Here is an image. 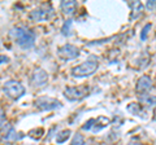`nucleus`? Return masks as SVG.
<instances>
[{"mask_svg": "<svg viewBox=\"0 0 156 145\" xmlns=\"http://www.w3.org/2000/svg\"><path fill=\"white\" fill-rule=\"evenodd\" d=\"M17 135H18V133L14 131V128L12 127V126L8 124L7 131H5V133H4V139L8 140V141H12V140H17V139L21 137V136H17Z\"/></svg>", "mask_w": 156, "mask_h": 145, "instance_id": "obj_15", "label": "nucleus"}, {"mask_svg": "<svg viewBox=\"0 0 156 145\" xmlns=\"http://www.w3.org/2000/svg\"><path fill=\"white\" fill-rule=\"evenodd\" d=\"M5 62H8V57L0 55V64H5Z\"/></svg>", "mask_w": 156, "mask_h": 145, "instance_id": "obj_22", "label": "nucleus"}, {"mask_svg": "<svg viewBox=\"0 0 156 145\" xmlns=\"http://www.w3.org/2000/svg\"><path fill=\"white\" fill-rule=\"evenodd\" d=\"M60 7H61V11L64 14H66V16H73L77 11V2H74V0H69V2L64 0V2H61Z\"/></svg>", "mask_w": 156, "mask_h": 145, "instance_id": "obj_11", "label": "nucleus"}, {"mask_svg": "<svg viewBox=\"0 0 156 145\" xmlns=\"http://www.w3.org/2000/svg\"><path fill=\"white\" fill-rule=\"evenodd\" d=\"M11 35L14 38L17 44L23 48V49H29L34 46L35 43V34H34L30 29L26 27H13L11 30Z\"/></svg>", "mask_w": 156, "mask_h": 145, "instance_id": "obj_1", "label": "nucleus"}, {"mask_svg": "<svg viewBox=\"0 0 156 145\" xmlns=\"http://www.w3.org/2000/svg\"><path fill=\"white\" fill-rule=\"evenodd\" d=\"M70 27H72V20L65 21L64 26H62V29H61V32L64 34V35H69L70 34Z\"/></svg>", "mask_w": 156, "mask_h": 145, "instance_id": "obj_20", "label": "nucleus"}, {"mask_svg": "<svg viewBox=\"0 0 156 145\" xmlns=\"http://www.w3.org/2000/svg\"><path fill=\"white\" fill-rule=\"evenodd\" d=\"M57 55L62 60L70 61V60H74L76 57H78L80 51H78V48L73 44H64L60 48H57Z\"/></svg>", "mask_w": 156, "mask_h": 145, "instance_id": "obj_7", "label": "nucleus"}, {"mask_svg": "<svg viewBox=\"0 0 156 145\" xmlns=\"http://www.w3.org/2000/svg\"><path fill=\"white\" fill-rule=\"evenodd\" d=\"M35 106L42 112H46V110L48 112V110H55L61 108V103L52 97H39L35 100Z\"/></svg>", "mask_w": 156, "mask_h": 145, "instance_id": "obj_6", "label": "nucleus"}, {"mask_svg": "<svg viewBox=\"0 0 156 145\" xmlns=\"http://www.w3.org/2000/svg\"><path fill=\"white\" fill-rule=\"evenodd\" d=\"M96 69H98V62L95 60H89L82 62L81 65L73 67L72 75L76 76V78H85V76H90L91 74H94Z\"/></svg>", "mask_w": 156, "mask_h": 145, "instance_id": "obj_2", "label": "nucleus"}, {"mask_svg": "<svg viewBox=\"0 0 156 145\" xmlns=\"http://www.w3.org/2000/svg\"><path fill=\"white\" fill-rule=\"evenodd\" d=\"M139 101L144 106H155L156 105V96L152 95H139Z\"/></svg>", "mask_w": 156, "mask_h": 145, "instance_id": "obj_14", "label": "nucleus"}, {"mask_svg": "<svg viewBox=\"0 0 156 145\" xmlns=\"http://www.w3.org/2000/svg\"><path fill=\"white\" fill-rule=\"evenodd\" d=\"M85 144V140H83V136H82L81 133H76L74 136H73V140L70 145H83Z\"/></svg>", "mask_w": 156, "mask_h": 145, "instance_id": "obj_18", "label": "nucleus"}, {"mask_svg": "<svg viewBox=\"0 0 156 145\" xmlns=\"http://www.w3.org/2000/svg\"><path fill=\"white\" fill-rule=\"evenodd\" d=\"M51 17V12L47 11V9H42V8H38V9H34L33 12H30V18L34 21H46Z\"/></svg>", "mask_w": 156, "mask_h": 145, "instance_id": "obj_10", "label": "nucleus"}, {"mask_svg": "<svg viewBox=\"0 0 156 145\" xmlns=\"http://www.w3.org/2000/svg\"><path fill=\"white\" fill-rule=\"evenodd\" d=\"M154 119L156 120V108H155V110H154Z\"/></svg>", "mask_w": 156, "mask_h": 145, "instance_id": "obj_24", "label": "nucleus"}, {"mask_svg": "<svg viewBox=\"0 0 156 145\" xmlns=\"http://www.w3.org/2000/svg\"><path fill=\"white\" fill-rule=\"evenodd\" d=\"M151 27H152L151 23H147V25L143 27L142 32H140V40H146V39H147V35H148V31L151 30Z\"/></svg>", "mask_w": 156, "mask_h": 145, "instance_id": "obj_19", "label": "nucleus"}, {"mask_svg": "<svg viewBox=\"0 0 156 145\" xmlns=\"http://www.w3.org/2000/svg\"><path fill=\"white\" fill-rule=\"evenodd\" d=\"M70 130H62V131H60L57 135H56V141L57 144H62V143H65L68 137L70 136Z\"/></svg>", "mask_w": 156, "mask_h": 145, "instance_id": "obj_16", "label": "nucleus"}, {"mask_svg": "<svg viewBox=\"0 0 156 145\" xmlns=\"http://www.w3.org/2000/svg\"><path fill=\"white\" fill-rule=\"evenodd\" d=\"M0 46H2V44H0Z\"/></svg>", "mask_w": 156, "mask_h": 145, "instance_id": "obj_25", "label": "nucleus"}, {"mask_svg": "<svg viewBox=\"0 0 156 145\" xmlns=\"http://www.w3.org/2000/svg\"><path fill=\"white\" fill-rule=\"evenodd\" d=\"M3 89H4V92H5L9 96V97L13 99V100L21 99L22 96L25 95V92H26L25 87H23L17 80H8V82H5V84H4Z\"/></svg>", "mask_w": 156, "mask_h": 145, "instance_id": "obj_3", "label": "nucleus"}, {"mask_svg": "<svg viewBox=\"0 0 156 145\" xmlns=\"http://www.w3.org/2000/svg\"><path fill=\"white\" fill-rule=\"evenodd\" d=\"M108 124H109V118L101 115V117H99V118H91L90 120H87V122L82 126V128H83L85 131L99 132L103 128H105Z\"/></svg>", "mask_w": 156, "mask_h": 145, "instance_id": "obj_5", "label": "nucleus"}, {"mask_svg": "<svg viewBox=\"0 0 156 145\" xmlns=\"http://www.w3.org/2000/svg\"><path fill=\"white\" fill-rule=\"evenodd\" d=\"M126 109H128V112H130V114L136 115V117H143V118H146V115H147L146 110L143 109V106L139 105V104H135V103L129 104Z\"/></svg>", "mask_w": 156, "mask_h": 145, "instance_id": "obj_12", "label": "nucleus"}, {"mask_svg": "<svg viewBox=\"0 0 156 145\" xmlns=\"http://www.w3.org/2000/svg\"><path fill=\"white\" fill-rule=\"evenodd\" d=\"M130 8H131V14H130L131 20H135V18L138 16H140L143 12V4L140 2H131Z\"/></svg>", "mask_w": 156, "mask_h": 145, "instance_id": "obj_13", "label": "nucleus"}, {"mask_svg": "<svg viewBox=\"0 0 156 145\" xmlns=\"http://www.w3.org/2000/svg\"><path fill=\"white\" fill-rule=\"evenodd\" d=\"M146 7H147V9H150V11H155L156 9V0H150V2H147Z\"/></svg>", "mask_w": 156, "mask_h": 145, "instance_id": "obj_21", "label": "nucleus"}, {"mask_svg": "<svg viewBox=\"0 0 156 145\" xmlns=\"http://www.w3.org/2000/svg\"><path fill=\"white\" fill-rule=\"evenodd\" d=\"M47 80H48V75L43 69H37L31 76V84L35 87V88L44 87L47 84Z\"/></svg>", "mask_w": 156, "mask_h": 145, "instance_id": "obj_8", "label": "nucleus"}, {"mask_svg": "<svg viewBox=\"0 0 156 145\" xmlns=\"http://www.w3.org/2000/svg\"><path fill=\"white\" fill-rule=\"evenodd\" d=\"M90 93V88L87 86H80V87H68L64 89V96L69 101H78L85 99Z\"/></svg>", "mask_w": 156, "mask_h": 145, "instance_id": "obj_4", "label": "nucleus"}, {"mask_svg": "<svg viewBox=\"0 0 156 145\" xmlns=\"http://www.w3.org/2000/svg\"><path fill=\"white\" fill-rule=\"evenodd\" d=\"M128 145H142V144H138V143H130V144H128Z\"/></svg>", "mask_w": 156, "mask_h": 145, "instance_id": "obj_23", "label": "nucleus"}, {"mask_svg": "<svg viewBox=\"0 0 156 145\" xmlns=\"http://www.w3.org/2000/svg\"><path fill=\"white\" fill-rule=\"evenodd\" d=\"M151 87H152V80H151V78L147 75H143L138 79V82H136L135 89L139 95H146L151 89Z\"/></svg>", "mask_w": 156, "mask_h": 145, "instance_id": "obj_9", "label": "nucleus"}, {"mask_svg": "<svg viewBox=\"0 0 156 145\" xmlns=\"http://www.w3.org/2000/svg\"><path fill=\"white\" fill-rule=\"evenodd\" d=\"M43 133H44V130L43 128H33V130H30V131L27 132V135L33 140H39L43 136Z\"/></svg>", "mask_w": 156, "mask_h": 145, "instance_id": "obj_17", "label": "nucleus"}]
</instances>
